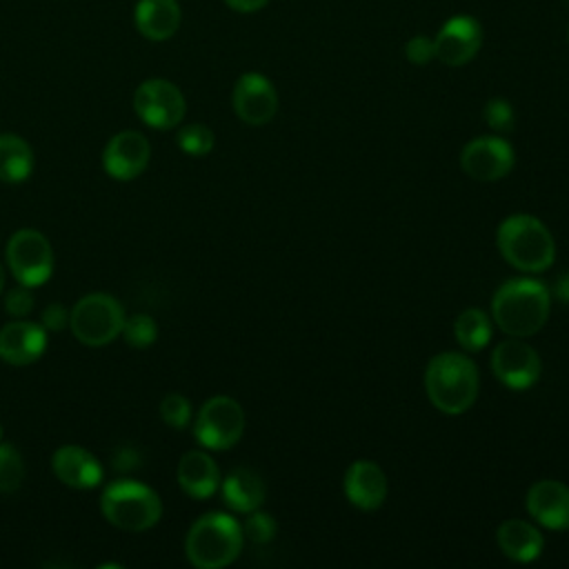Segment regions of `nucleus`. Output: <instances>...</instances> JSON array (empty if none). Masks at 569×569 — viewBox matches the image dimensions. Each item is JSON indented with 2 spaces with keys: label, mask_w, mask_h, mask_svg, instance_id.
I'll list each match as a JSON object with an SVG mask.
<instances>
[{
  "label": "nucleus",
  "mask_w": 569,
  "mask_h": 569,
  "mask_svg": "<svg viewBox=\"0 0 569 569\" xmlns=\"http://www.w3.org/2000/svg\"><path fill=\"white\" fill-rule=\"evenodd\" d=\"M244 433V411L231 396L209 398L196 416L193 436L211 451L231 449Z\"/></svg>",
  "instance_id": "obj_7"
},
{
  "label": "nucleus",
  "mask_w": 569,
  "mask_h": 569,
  "mask_svg": "<svg viewBox=\"0 0 569 569\" xmlns=\"http://www.w3.org/2000/svg\"><path fill=\"white\" fill-rule=\"evenodd\" d=\"M176 476L180 489L196 500L211 498L220 487V469L207 451H187L178 462Z\"/></svg>",
  "instance_id": "obj_19"
},
{
  "label": "nucleus",
  "mask_w": 569,
  "mask_h": 569,
  "mask_svg": "<svg viewBox=\"0 0 569 569\" xmlns=\"http://www.w3.org/2000/svg\"><path fill=\"white\" fill-rule=\"evenodd\" d=\"M40 325L47 329V331H60L69 325V311L64 305L60 302H51L44 307L42 316H40Z\"/></svg>",
  "instance_id": "obj_33"
},
{
  "label": "nucleus",
  "mask_w": 569,
  "mask_h": 569,
  "mask_svg": "<svg viewBox=\"0 0 569 569\" xmlns=\"http://www.w3.org/2000/svg\"><path fill=\"white\" fill-rule=\"evenodd\" d=\"M7 267L20 284L40 287L53 273V249L38 229H18L7 242Z\"/></svg>",
  "instance_id": "obj_8"
},
{
  "label": "nucleus",
  "mask_w": 569,
  "mask_h": 569,
  "mask_svg": "<svg viewBox=\"0 0 569 569\" xmlns=\"http://www.w3.org/2000/svg\"><path fill=\"white\" fill-rule=\"evenodd\" d=\"M529 516L553 531L569 529V487L560 480H536L525 498Z\"/></svg>",
  "instance_id": "obj_15"
},
{
  "label": "nucleus",
  "mask_w": 569,
  "mask_h": 569,
  "mask_svg": "<svg viewBox=\"0 0 569 569\" xmlns=\"http://www.w3.org/2000/svg\"><path fill=\"white\" fill-rule=\"evenodd\" d=\"M33 171V151L29 142L16 133H0V180L22 182Z\"/></svg>",
  "instance_id": "obj_23"
},
{
  "label": "nucleus",
  "mask_w": 569,
  "mask_h": 569,
  "mask_svg": "<svg viewBox=\"0 0 569 569\" xmlns=\"http://www.w3.org/2000/svg\"><path fill=\"white\" fill-rule=\"evenodd\" d=\"M4 309L9 316L13 318H27L33 311V296H31V287L20 284L13 287L7 296H4Z\"/></svg>",
  "instance_id": "obj_31"
},
{
  "label": "nucleus",
  "mask_w": 569,
  "mask_h": 569,
  "mask_svg": "<svg viewBox=\"0 0 569 569\" xmlns=\"http://www.w3.org/2000/svg\"><path fill=\"white\" fill-rule=\"evenodd\" d=\"M242 542V525L231 513L209 511L189 527L184 553L198 569H222L240 556Z\"/></svg>",
  "instance_id": "obj_4"
},
{
  "label": "nucleus",
  "mask_w": 569,
  "mask_h": 569,
  "mask_svg": "<svg viewBox=\"0 0 569 569\" xmlns=\"http://www.w3.org/2000/svg\"><path fill=\"white\" fill-rule=\"evenodd\" d=\"M122 305L109 293H87L69 311V327L78 342L87 347H102L122 333Z\"/></svg>",
  "instance_id": "obj_6"
},
{
  "label": "nucleus",
  "mask_w": 569,
  "mask_h": 569,
  "mask_svg": "<svg viewBox=\"0 0 569 569\" xmlns=\"http://www.w3.org/2000/svg\"><path fill=\"white\" fill-rule=\"evenodd\" d=\"M133 109L144 124L167 131L182 122L187 102L173 82L164 78H149L138 84L133 93Z\"/></svg>",
  "instance_id": "obj_9"
},
{
  "label": "nucleus",
  "mask_w": 569,
  "mask_h": 569,
  "mask_svg": "<svg viewBox=\"0 0 569 569\" xmlns=\"http://www.w3.org/2000/svg\"><path fill=\"white\" fill-rule=\"evenodd\" d=\"M236 116L251 127H262L273 120L278 111V93L271 80L258 71L242 73L231 93Z\"/></svg>",
  "instance_id": "obj_12"
},
{
  "label": "nucleus",
  "mask_w": 569,
  "mask_h": 569,
  "mask_svg": "<svg viewBox=\"0 0 569 569\" xmlns=\"http://www.w3.org/2000/svg\"><path fill=\"white\" fill-rule=\"evenodd\" d=\"M151 147L140 131H120L107 142L102 167L116 180H133L147 169Z\"/></svg>",
  "instance_id": "obj_14"
},
{
  "label": "nucleus",
  "mask_w": 569,
  "mask_h": 569,
  "mask_svg": "<svg viewBox=\"0 0 569 569\" xmlns=\"http://www.w3.org/2000/svg\"><path fill=\"white\" fill-rule=\"evenodd\" d=\"M453 336L465 351H480L491 340V320L478 307L465 309L453 322Z\"/></svg>",
  "instance_id": "obj_24"
},
{
  "label": "nucleus",
  "mask_w": 569,
  "mask_h": 569,
  "mask_svg": "<svg viewBox=\"0 0 569 569\" xmlns=\"http://www.w3.org/2000/svg\"><path fill=\"white\" fill-rule=\"evenodd\" d=\"M493 376L513 391H525L533 387L542 373V362L538 351L522 338H507L498 342L491 351Z\"/></svg>",
  "instance_id": "obj_10"
},
{
  "label": "nucleus",
  "mask_w": 569,
  "mask_h": 569,
  "mask_svg": "<svg viewBox=\"0 0 569 569\" xmlns=\"http://www.w3.org/2000/svg\"><path fill=\"white\" fill-rule=\"evenodd\" d=\"M176 142L189 156H204V153H209L213 149L216 136H213V131L207 124L193 122V124H184L178 131Z\"/></svg>",
  "instance_id": "obj_26"
},
{
  "label": "nucleus",
  "mask_w": 569,
  "mask_h": 569,
  "mask_svg": "<svg viewBox=\"0 0 569 569\" xmlns=\"http://www.w3.org/2000/svg\"><path fill=\"white\" fill-rule=\"evenodd\" d=\"M0 440H2V425H0Z\"/></svg>",
  "instance_id": "obj_37"
},
{
  "label": "nucleus",
  "mask_w": 569,
  "mask_h": 569,
  "mask_svg": "<svg viewBox=\"0 0 569 569\" xmlns=\"http://www.w3.org/2000/svg\"><path fill=\"white\" fill-rule=\"evenodd\" d=\"M276 531H278V525H276V520L271 518V513L260 511V509L247 513V520H244V525H242V533H244L251 542H256V545H264V542L273 540Z\"/></svg>",
  "instance_id": "obj_29"
},
{
  "label": "nucleus",
  "mask_w": 569,
  "mask_h": 569,
  "mask_svg": "<svg viewBox=\"0 0 569 569\" xmlns=\"http://www.w3.org/2000/svg\"><path fill=\"white\" fill-rule=\"evenodd\" d=\"M556 296H558L565 305H569V271L558 278V282H556Z\"/></svg>",
  "instance_id": "obj_35"
},
{
  "label": "nucleus",
  "mask_w": 569,
  "mask_h": 569,
  "mask_svg": "<svg viewBox=\"0 0 569 569\" xmlns=\"http://www.w3.org/2000/svg\"><path fill=\"white\" fill-rule=\"evenodd\" d=\"M405 56L411 64H427L431 58H436V49H433V38L427 36H413L407 44H405Z\"/></svg>",
  "instance_id": "obj_32"
},
{
  "label": "nucleus",
  "mask_w": 569,
  "mask_h": 569,
  "mask_svg": "<svg viewBox=\"0 0 569 569\" xmlns=\"http://www.w3.org/2000/svg\"><path fill=\"white\" fill-rule=\"evenodd\" d=\"M122 336L131 347L144 349V347L153 345V340L158 336V325L149 313H133V316L124 318Z\"/></svg>",
  "instance_id": "obj_27"
},
{
  "label": "nucleus",
  "mask_w": 569,
  "mask_h": 569,
  "mask_svg": "<svg viewBox=\"0 0 569 569\" xmlns=\"http://www.w3.org/2000/svg\"><path fill=\"white\" fill-rule=\"evenodd\" d=\"M347 500L360 511H376L387 500V476L373 460H353L342 480Z\"/></svg>",
  "instance_id": "obj_16"
},
{
  "label": "nucleus",
  "mask_w": 569,
  "mask_h": 569,
  "mask_svg": "<svg viewBox=\"0 0 569 569\" xmlns=\"http://www.w3.org/2000/svg\"><path fill=\"white\" fill-rule=\"evenodd\" d=\"M496 540L500 551L513 562H533L545 547L540 529L522 518H509L500 522Z\"/></svg>",
  "instance_id": "obj_21"
},
{
  "label": "nucleus",
  "mask_w": 569,
  "mask_h": 569,
  "mask_svg": "<svg viewBox=\"0 0 569 569\" xmlns=\"http://www.w3.org/2000/svg\"><path fill=\"white\" fill-rule=\"evenodd\" d=\"M551 311L549 289L533 278H511L502 282L491 300V320L511 338L538 333Z\"/></svg>",
  "instance_id": "obj_1"
},
{
  "label": "nucleus",
  "mask_w": 569,
  "mask_h": 569,
  "mask_svg": "<svg viewBox=\"0 0 569 569\" xmlns=\"http://www.w3.org/2000/svg\"><path fill=\"white\" fill-rule=\"evenodd\" d=\"M47 349V329L38 322L13 320L0 329V358L9 365L24 367L36 362Z\"/></svg>",
  "instance_id": "obj_18"
},
{
  "label": "nucleus",
  "mask_w": 569,
  "mask_h": 569,
  "mask_svg": "<svg viewBox=\"0 0 569 569\" xmlns=\"http://www.w3.org/2000/svg\"><path fill=\"white\" fill-rule=\"evenodd\" d=\"M56 478L71 489H93L102 482L104 469L100 460L80 445H62L51 456Z\"/></svg>",
  "instance_id": "obj_17"
},
{
  "label": "nucleus",
  "mask_w": 569,
  "mask_h": 569,
  "mask_svg": "<svg viewBox=\"0 0 569 569\" xmlns=\"http://www.w3.org/2000/svg\"><path fill=\"white\" fill-rule=\"evenodd\" d=\"M229 9L238 11V13H253L260 11L269 0H224Z\"/></svg>",
  "instance_id": "obj_34"
},
{
  "label": "nucleus",
  "mask_w": 569,
  "mask_h": 569,
  "mask_svg": "<svg viewBox=\"0 0 569 569\" xmlns=\"http://www.w3.org/2000/svg\"><path fill=\"white\" fill-rule=\"evenodd\" d=\"M516 162L511 144L500 136H480L469 140L460 151L462 171L478 182L502 180Z\"/></svg>",
  "instance_id": "obj_11"
},
{
  "label": "nucleus",
  "mask_w": 569,
  "mask_h": 569,
  "mask_svg": "<svg viewBox=\"0 0 569 569\" xmlns=\"http://www.w3.org/2000/svg\"><path fill=\"white\" fill-rule=\"evenodd\" d=\"M500 256L518 271L540 273L556 260V242L542 220L531 213L505 218L496 233Z\"/></svg>",
  "instance_id": "obj_3"
},
{
  "label": "nucleus",
  "mask_w": 569,
  "mask_h": 569,
  "mask_svg": "<svg viewBox=\"0 0 569 569\" xmlns=\"http://www.w3.org/2000/svg\"><path fill=\"white\" fill-rule=\"evenodd\" d=\"M4 289V269H2V264H0V291Z\"/></svg>",
  "instance_id": "obj_36"
},
{
  "label": "nucleus",
  "mask_w": 569,
  "mask_h": 569,
  "mask_svg": "<svg viewBox=\"0 0 569 569\" xmlns=\"http://www.w3.org/2000/svg\"><path fill=\"white\" fill-rule=\"evenodd\" d=\"M482 116H485V122L498 131V133H507L513 129L516 124V113H513V107L505 100V98H491L485 109H482Z\"/></svg>",
  "instance_id": "obj_30"
},
{
  "label": "nucleus",
  "mask_w": 569,
  "mask_h": 569,
  "mask_svg": "<svg viewBox=\"0 0 569 569\" xmlns=\"http://www.w3.org/2000/svg\"><path fill=\"white\" fill-rule=\"evenodd\" d=\"M182 13L178 0H138L133 24L140 36L153 42L169 40L180 27Z\"/></svg>",
  "instance_id": "obj_20"
},
{
  "label": "nucleus",
  "mask_w": 569,
  "mask_h": 569,
  "mask_svg": "<svg viewBox=\"0 0 569 569\" xmlns=\"http://www.w3.org/2000/svg\"><path fill=\"white\" fill-rule=\"evenodd\" d=\"M160 416L171 429H184L191 422V402L182 393L171 391L160 400Z\"/></svg>",
  "instance_id": "obj_28"
},
{
  "label": "nucleus",
  "mask_w": 569,
  "mask_h": 569,
  "mask_svg": "<svg viewBox=\"0 0 569 569\" xmlns=\"http://www.w3.org/2000/svg\"><path fill=\"white\" fill-rule=\"evenodd\" d=\"M24 480V460L22 453L9 445L0 442V491L13 493Z\"/></svg>",
  "instance_id": "obj_25"
},
{
  "label": "nucleus",
  "mask_w": 569,
  "mask_h": 569,
  "mask_svg": "<svg viewBox=\"0 0 569 569\" xmlns=\"http://www.w3.org/2000/svg\"><path fill=\"white\" fill-rule=\"evenodd\" d=\"M480 376L476 362L458 351L436 353L425 369V391L429 402L447 413L460 416L478 398Z\"/></svg>",
  "instance_id": "obj_2"
},
{
  "label": "nucleus",
  "mask_w": 569,
  "mask_h": 569,
  "mask_svg": "<svg viewBox=\"0 0 569 569\" xmlns=\"http://www.w3.org/2000/svg\"><path fill=\"white\" fill-rule=\"evenodd\" d=\"M100 511L107 522L124 531H147L162 516L160 496L144 482L120 478L104 487Z\"/></svg>",
  "instance_id": "obj_5"
},
{
  "label": "nucleus",
  "mask_w": 569,
  "mask_h": 569,
  "mask_svg": "<svg viewBox=\"0 0 569 569\" xmlns=\"http://www.w3.org/2000/svg\"><path fill=\"white\" fill-rule=\"evenodd\" d=\"M220 491L224 505L236 513H251L260 509L267 493L262 478L249 467H238L229 471L224 480H220Z\"/></svg>",
  "instance_id": "obj_22"
},
{
  "label": "nucleus",
  "mask_w": 569,
  "mask_h": 569,
  "mask_svg": "<svg viewBox=\"0 0 569 569\" xmlns=\"http://www.w3.org/2000/svg\"><path fill=\"white\" fill-rule=\"evenodd\" d=\"M482 47V27L471 16L449 18L433 38L436 58L447 67H462L476 58Z\"/></svg>",
  "instance_id": "obj_13"
}]
</instances>
